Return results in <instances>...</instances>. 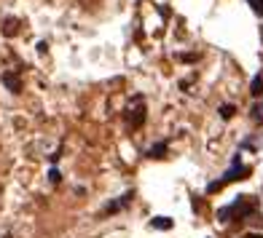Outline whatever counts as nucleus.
I'll return each instance as SVG.
<instances>
[{"mask_svg":"<svg viewBox=\"0 0 263 238\" xmlns=\"http://www.w3.org/2000/svg\"><path fill=\"white\" fill-rule=\"evenodd\" d=\"M253 211H255V203L250 201L247 195H239V198H236V201H234L228 209H220V211H218V217H220L223 222H226L228 217H236V220H242V217H250Z\"/></svg>","mask_w":263,"mask_h":238,"instance_id":"obj_1","label":"nucleus"},{"mask_svg":"<svg viewBox=\"0 0 263 238\" xmlns=\"http://www.w3.org/2000/svg\"><path fill=\"white\" fill-rule=\"evenodd\" d=\"M247 174H250V169H247V166H242V163H239V158H236V161H234V169H231V171H226V177H223L220 182H212V185H209L207 190H209V193H215V190H220L223 185H228V182L245 180Z\"/></svg>","mask_w":263,"mask_h":238,"instance_id":"obj_2","label":"nucleus"},{"mask_svg":"<svg viewBox=\"0 0 263 238\" xmlns=\"http://www.w3.org/2000/svg\"><path fill=\"white\" fill-rule=\"evenodd\" d=\"M129 123H132L134 129H140L142 123H145V104H142L140 99H137V107L129 112Z\"/></svg>","mask_w":263,"mask_h":238,"instance_id":"obj_3","label":"nucleus"},{"mask_svg":"<svg viewBox=\"0 0 263 238\" xmlns=\"http://www.w3.org/2000/svg\"><path fill=\"white\" fill-rule=\"evenodd\" d=\"M0 81H3V86H8V91H14V94L22 91V81H19L14 72H3V75H0Z\"/></svg>","mask_w":263,"mask_h":238,"instance_id":"obj_4","label":"nucleus"},{"mask_svg":"<svg viewBox=\"0 0 263 238\" xmlns=\"http://www.w3.org/2000/svg\"><path fill=\"white\" fill-rule=\"evenodd\" d=\"M150 228H156V230H169V228H172V220H169V217H153V220H150Z\"/></svg>","mask_w":263,"mask_h":238,"instance_id":"obj_5","label":"nucleus"},{"mask_svg":"<svg viewBox=\"0 0 263 238\" xmlns=\"http://www.w3.org/2000/svg\"><path fill=\"white\" fill-rule=\"evenodd\" d=\"M164 153H167V142H159L148 150V158H164Z\"/></svg>","mask_w":263,"mask_h":238,"instance_id":"obj_6","label":"nucleus"},{"mask_svg":"<svg viewBox=\"0 0 263 238\" xmlns=\"http://www.w3.org/2000/svg\"><path fill=\"white\" fill-rule=\"evenodd\" d=\"M250 94H253V96H261V94H263V78H261V75H255V78H253V86H250Z\"/></svg>","mask_w":263,"mask_h":238,"instance_id":"obj_7","label":"nucleus"},{"mask_svg":"<svg viewBox=\"0 0 263 238\" xmlns=\"http://www.w3.org/2000/svg\"><path fill=\"white\" fill-rule=\"evenodd\" d=\"M3 35H8V38L16 35V19H5L3 22Z\"/></svg>","mask_w":263,"mask_h":238,"instance_id":"obj_8","label":"nucleus"},{"mask_svg":"<svg viewBox=\"0 0 263 238\" xmlns=\"http://www.w3.org/2000/svg\"><path fill=\"white\" fill-rule=\"evenodd\" d=\"M234 112H236L234 104H223V107H220V118H226V121H228V118H234Z\"/></svg>","mask_w":263,"mask_h":238,"instance_id":"obj_9","label":"nucleus"},{"mask_svg":"<svg viewBox=\"0 0 263 238\" xmlns=\"http://www.w3.org/2000/svg\"><path fill=\"white\" fill-rule=\"evenodd\" d=\"M250 5H253V11L255 14H263V0H247Z\"/></svg>","mask_w":263,"mask_h":238,"instance_id":"obj_10","label":"nucleus"},{"mask_svg":"<svg viewBox=\"0 0 263 238\" xmlns=\"http://www.w3.org/2000/svg\"><path fill=\"white\" fill-rule=\"evenodd\" d=\"M49 177H51V182H59V171H57V169H51Z\"/></svg>","mask_w":263,"mask_h":238,"instance_id":"obj_11","label":"nucleus"},{"mask_svg":"<svg viewBox=\"0 0 263 238\" xmlns=\"http://www.w3.org/2000/svg\"><path fill=\"white\" fill-rule=\"evenodd\" d=\"M245 238H263V236H261V233H247Z\"/></svg>","mask_w":263,"mask_h":238,"instance_id":"obj_12","label":"nucleus"}]
</instances>
